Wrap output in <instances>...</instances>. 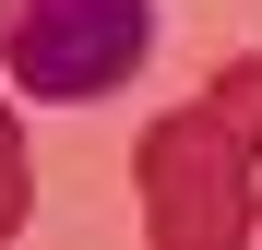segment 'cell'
Returning <instances> with one entry per match:
<instances>
[{"label": "cell", "instance_id": "obj_1", "mask_svg": "<svg viewBox=\"0 0 262 250\" xmlns=\"http://www.w3.org/2000/svg\"><path fill=\"white\" fill-rule=\"evenodd\" d=\"M155 60V0H0V72L36 107H96Z\"/></svg>", "mask_w": 262, "mask_h": 250}, {"label": "cell", "instance_id": "obj_3", "mask_svg": "<svg viewBox=\"0 0 262 250\" xmlns=\"http://www.w3.org/2000/svg\"><path fill=\"white\" fill-rule=\"evenodd\" d=\"M203 107H214V119H227V131H238V143L262 155V48H250V60H227V72H214V83H203Z\"/></svg>", "mask_w": 262, "mask_h": 250}, {"label": "cell", "instance_id": "obj_4", "mask_svg": "<svg viewBox=\"0 0 262 250\" xmlns=\"http://www.w3.org/2000/svg\"><path fill=\"white\" fill-rule=\"evenodd\" d=\"M24 202H36V179H24V143H12V119H0V238L24 226Z\"/></svg>", "mask_w": 262, "mask_h": 250}, {"label": "cell", "instance_id": "obj_2", "mask_svg": "<svg viewBox=\"0 0 262 250\" xmlns=\"http://www.w3.org/2000/svg\"><path fill=\"white\" fill-rule=\"evenodd\" d=\"M250 167H262V155H250L214 107H167L155 131H143V155H131V179H143V226H155L167 250H238V238L262 226Z\"/></svg>", "mask_w": 262, "mask_h": 250}]
</instances>
